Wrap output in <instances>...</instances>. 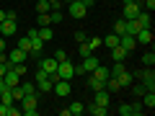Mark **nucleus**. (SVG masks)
Here are the masks:
<instances>
[{"mask_svg":"<svg viewBox=\"0 0 155 116\" xmlns=\"http://www.w3.org/2000/svg\"><path fill=\"white\" fill-rule=\"evenodd\" d=\"M52 90H54L60 98H67V95H70V90H72V85H70V80H54Z\"/></svg>","mask_w":155,"mask_h":116,"instance_id":"7","label":"nucleus"},{"mask_svg":"<svg viewBox=\"0 0 155 116\" xmlns=\"http://www.w3.org/2000/svg\"><path fill=\"white\" fill-rule=\"evenodd\" d=\"M88 44L93 47V49H98V47H101V36H93V39H91V41H88Z\"/></svg>","mask_w":155,"mask_h":116,"instance_id":"41","label":"nucleus"},{"mask_svg":"<svg viewBox=\"0 0 155 116\" xmlns=\"http://www.w3.org/2000/svg\"><path fill=\"white\" fill-rule=\"evenodd\" d=\"M85 111L93 114V116H106V114H109V108H104V106H98V103H88V106H85Z\"/></svg>","mask_w":155,"mask_h":116,"instance_id":"19","label":"nucleus"},{"mask_svg":"<svg viewBox=\"0 0 155 116\" xmlns=\"http://www.w3.org/2000/svg\"><path fill=\"white\" fill-rule=\"evenodd\" d=\"M75 41L80 44V41H85V31H75Z\"/></svg>","mask_w":155,"mask_h":116,"instance_id":"43","label":"nucleus"},{"mask_svg":"<svg viewBox=\"0 0 155 116\" xmlns=\"http://www.w3.org/2000/svg\"><path fill=\"white\" fill-rule=\"evenodd\" d=\"M8 116H21V108H16V103L8 106Z\"/></svg>","mask_w":155,"mask_h":116,"instance_id":"38","label":"nucleus"},{"mask_svg":"<svg viewBox=\"0 0 155 116\" xmlns=\"http://www.w3.org/2000/svg\"><path fill=\"white\" fill-rule=\"evenodd\" d=\"M54 60H57V62L67 60V52H65V49H57V52H54Z\"/></svg>","mask_w":155,"mask_h":116,"instance_id":"40","label":"nucleus"},{"mask_svg":"<svg viewBox=\"0 0 155 116\" xmlns=\"http://www.w3.org/2000/svg\"><path fill=\"white\" fill-rule=\"evenodd\" d=\"M142 65H145V67H153V65H155V52H153V49L142 54Z\"/></svg>","mask_w":155,"mask_h":116,"instance_id":"27","label":"nucleus"},{"mask_svg":"<svg viewBox=\"0 0 155 116\" xmlns=\"http://www.w3.org/2000/svg\"><path fill=\"white\" fill-rule=\"evenodd\" d=\"M119 47H124L127 52H132L134 47H137V41H134L132 34H122V36H119Z\"/></svg>","mask_w":155,"mask_h":116,"instance_id":"14","label":"nucleus"},{"mask_svg":"<svg viewBox=\"0 0 155 116\" xmlns=\"http://www.w3.org/2000/svg\"><path fill=\"white\" fill-rule=\"evenodd\" d=\"M36 26H52V21H49V13H39V18H36Z\"/></svg>","mask_w":155,"mask_h":116,"instance_id":"32","label":"nucleus"},{"mask_svg":"<svg viewBox=\"0 0 155 116\" xmlns=\"http://www.w3.org/2000/svg\"><path fill=\"white\" fill-rule=\"evenodd\" d=\"M18 31V23L16 21H0V36H13V34Z\"/></svg>","mask_w":155,"mask_h":116,"instance_id":"12","label":"nucleus"},{"mask_svg":"<svg viewBox=\"0 0 155 116\" xmlns=\"http://www.w3.org/2000/svg\"><path fill=\"white\" fill-rule=\"evenodd\" d=\"M21 80H23V77L18 75V72L13 70V67H8V70H5V75H3V83H5L8 88H16V85L21 83Z\"/></svg>","mask_w":155,"mask_h":116,"instance_id":"9","label":"nucleus"},{"mask_svg":"<svg viewBox=\"0 0 155 116\" xmlns=\"http://www.w3.org/2000/svg\"><path fill=\"white\" fill-rule=\"evenodd\" d=\"M98 65H101V62H98V57H96V54H88V57H83L80 67H75V75H88V72H93Z\"/></svg>","mask_w":155,"mask_h":116,"instance_id":"2","label":"nucleus"},{"mask_svg":"<svg viewBox=\"0 0 155 116\" xmlns=\"http://www.w3.org/2000/svg\"><path fill=\"white\" fill-rule=\"evenodd\" d=\"M93 103H98V106H104V108H109V90H96V98H93Z\"/></svg>","mask_w":155,"mask_h":116,"instance_id":"16","label":"nucleus"},{"mask_svg":"<svg viewBox=\"0 0 155 116\" xmlns=\"http://www.w3.org/2000/svg\"><path fill=\"white\" fill-rule=\"evenodd\" d=\"M127 54H129V52L124 49V47H111V57H114V62H124Z\"/></svg>","mask_w":155,"mask_h":116,"instance_id":"18","label":"nucleus"},{"mask_svg":"<svg viewBox=\"0 0 155 116\" xmlns=\"http://www.w3.org/2000/svg\"><path fill=\"white\" fill-rule=\"evenodd\" d=\"M93 75L96 77H98V80H104V83H106V80H109V77H111V70H109V67H96V70H93Z\"/></svg>","mask_w":155,"mask_h":116,"instance_id":"21","label":"nucleus"},{"mask_svg":"<svg viewBox=\"0 0 155 116\" xmlns=\"http://www.w3.org/2000/svg\"><path fill=\"white\" fill-rule=\"evenodd\" d=\"M119 114H122V116H132V106H129V103H122V106H119Z\"/></svg>","mask_w":155,"mask_h":116,"instance_id":"37","label":"nucleus"},{"mask_svg":"<svg viewBox=\"0 0 155 116\" xmlns=\"http://www.w3.org/2000/svg\"><path fill=\"white\" fill-rule=\"evenodd\" d=\"M67 8V16L70 18H85V13H88V8L80 3V0H75V3H70V5H65Z\"/></svg>","mask_w":155,"mask_h":116,"instance_id":"5","label":"nucleus"},{"mask_svg":"<svg viewBox=\"0 0 155 116\" xmlns=\"http://www.w3.org/2000/svg\"><path fill=\"white\" fill-rule=\"evenodd\" d=\"M0 21H5V11H0Z\"/></svg>","mask_w":155,"mask_h":116,"instance_id":"49","label":"nucleus"},{"mask_svg":"<svg viewBox=\"0 0 155 116\" xmlns=\"http://www.w3.org/2000/svg\"><path fill=\"white\" fill-rule=\"evenodd\" d=\"M101 47H109V49H111V47H119V34L111 31L109 36H104V39H101Z\"/></svg>","mask_w":155,"mask_h":116,"instance_id":"17","label":"nucleus"},{"mask_svg":"<svg viewBox=\"0 0 155 116\" xmlns=\"http://www.w3.org/2000/svg\"><path fill=\"white\" fill-rule=\"evenodd\" d=\"M41 57H44V52H36V49L31 52V60H34V62H39V60H41Z\"/></svg>","mask_w":155,"mask_h":116,"instance_id":"42","label":"nucleus"},{"mask_svg":"<svg viewBox=\"0 0 155 116\" xmlns=\"http://www.w3.org/2000/svg\"><path fill=\"white\" fill-rule=\"evenodd\" d=\"M116 80H119V88H122V90H127L129 85L134 83V77L129 75V70H124V72H119V75H116Z\"/></svg>","mask_w":155,"mask_h":116,"instance_id":"13","label":"nucleus"},{"mask_svg":"<svg viewBox=\"0 0 155 116\" xmlns=\"http://www.w3.org/2000/svg\"><path fill=\"white\" fill-rule=\"evenodd\" d=\"M88 88L96 93V90H104V88H106V83H104V80H98L93 72H88Z\"/></svg>","mask_w":155,"mask_h":116,"instance_id":"15","label":"nucleus"},{"mask_svg":"<svg viewBox=\"0 0 155 116\" xmlns=\"http://www.w3.org/2000/svg\"><path fill=\"white\" fill-rule=\"evenodd\" d=\"M129 90H132V95H137V98H140V95H142V93H145V90H147V88H145L142 83H137V85L132 83V85H129Z\"/></svg>","mask_w":155,"mask_h":116,"instance_id":"31","label":"nucleus"},{"mask_svg":"<svg viewBox=\"0 0 155 116\" xmlns=\"http://www.w3.org/2000/svg\"><path fill=\"white\" fill-rule=\"evenodd\" d=\"M140 80H142V85L147 90H155V72H153V67H145V70H140Z\"/></svg>","mask_w":155,"mask_h":116,"instance_id":"6","label":"nucleus"},{"mask_svg":"<svg viewBox=\"0 0 155 116\" xmlns=\"http://www.w3.org/2000/svg\"><path fill=\"white\" fill-rule=\"evenodd\" d=\"M124 70H127V65H124V62H114V67H111V75H119V72H124Z\"/></svg>","mask_w":155,"mask_h":116,"instance_id":"35","label":"nucleus"},{"mask_svg":"<svg viewBox=\"0 0 155 116\" xmlns=\"http://www.w3.org/2000/svg\"><path fill=\"white\" fill-rule=\"evenodd\" d=\"M134 41H137V44H142V47L153 44V28H140V31L134 34Z\"/></svg>","mask_w":155,"mask_h":116,"instance_id":"10","label":"nucleus"},{"mask_svg":"<svg viewBox=\"0 0 155 116\" xmlns=\"http://www.w3.org/2000/svg\"><path fill=\"white\" fill-rule=\"evenodd\" d=\"M5 21H18V13L13 11V8H11V11H5Z\"/></svg>","mask_w":155,"mask_h":116,"instance_id":"39","label":"nucleus"},{"mask_svg":"<svg viewBox=\"0 0 155 116\" xmlns=\"http://www.w3.org/2000/svg\"><path fill=\"white\" fill-rule=\"evenodd\" d=\"M21 114L23 116H36L39 114V93L23 95V98H21Z\"/></svg>","mask_w":155,"mask_h":116,"instance_id":"1","label":"nucleus"},{"mask_svg":"<svg viewBox=\"0 0 155 116\" xmlns=\"http://www.w3.org/2000/svg\"><path fill=\"white\" fill-rule=\"evenodd\" d=\"M52 36H54V31L49 26H39V39L41 41H52Z\"/></svg>","mask_w":155,"mask_h":116,"instance_id":"22","label":"nucleus"},{"mask_svg":"<svg viewBox=\"0 0 155 116\" xmlns=\"http://www.w3.org/2000/svg\"><path fill=\"white\" fill-rule=\"evenodd\" d=\"M106 90H109V93H116V90H122V88H119V80H116L114 75L106 80Z\"/></svg>","mask_w":155,"mask_h":116,"instance_id":"24","label":"nucleus"},{"mask_svg":"<svg viewBox=\"0 0 155 116\" xmlns=\"http://www.w3.org/2000/svg\"><path fill=\"white\" fill-rule=\"evenodd\" d=\"M127 23H129V21H124V18H119V21L114 23V34H119V36H122V34H127Z\"/></svg>","mask_w":155,"mask_h":116,"instance_id":"26","label":"nucleus"},{"mask_svg":"<svg viewBox=\"0 0 155 116\" xmlns=\"http://www.w3.org/2000/svg\"><path fill=\"white\" fill-rule=\"evenodd\" d=\"M21 88H23V95H34V93H39L36 85H31L28 80H26V83H21Z\"/></svg>","mask_w":155,"mask_h":116,"instance_id":"29","label":"nucleus"},{"mask_svg":"<svg viewBox=\"0 0 155 116\" xmlns=\"http://www.w3.org/2000/svg\"><path fill=\"white\" fill-rule=\"evenodd\" d=\"M18 49H23V52H26V54H28V52H31V39H28V36H21V39H18Z\"/></svg>","mask_w":155,"mask_h":116,"instance_id":"25","label":"nucleus"},{"mask_svg":"<svg viewBox=\"0 0 155 116\" xmlns=\"http://www.w3.org/2000/svg\"><path fill=\"white\" fill-rule=\"evenodd\" d=\"M28 54L23 49H18V47H13V49H8V62L11 65H21V62H26Z\"/></svg>","mask_w":155,"mask_h":116,"instance_id":"8","label":"nucleus"},{"mask_svg":"<svg viewBox=\"0 0 155 116\" xmlns=\"http://www.w3.org/2000/svg\"><path fill=\"white\" fill-rule=\"evenodd\" d=\"M129 106H132V116L145 114V106H142V101H134V103H129Z\"/></svg>","mask_w":155,"mask_h":116,"instance_id":"30","label":"nucleus"},{"mask_svg":"<svg viewBox=\"0 0 155 116\" xmlns=\"http://www.w3.org/2000/svg\"><path fill=\"white\" fill-rule=\"evenodd\" d=\"M0 116H8V106L5 103H0Z\"/></svg>","mask_w":155,"mask_h":116,"instance_id":"47","label":"nucleus"},{"mask_svg":"<svg viewBox=\"0 0 155 116\" xmlns=\"http://www.w3.org/2000/svg\"><path fill=\"white\" fill-rule=\"evenodd\" d=\"M52 85H54V83L49 80V75L39 70V72H36V90H39V93H49V90H52Z\"/></svg>","mask_w":155,"mask_h":116,"instance_id":"4","label":"nucleus"},{"mask_svg":"<svg viewBox=\"0 0 155 116\" xmlns=\"http://www.w3.org/2000/svg\"><path fill=\"white\" fill-rule=\"evenodd\" d=\"M145 8H147V11L153 13V11H155V0H145Z\"/></svg>","mask_w":155,"mask_h":116,"instance_id":"46","label":"nucleus"},{"mask_svg":"<svg viewBox=\"0 0 155 116\" xmlns=\"http://www.w3.org/2000/svg\"><path fill=\"white\" fill-rule=\"evenodd\" d=\"M78 52H80V57H88V54H93V47H91L88 41H80V47H78Z\"/></svg>","mask_w":155,"mask_h":116,"instance_id":"28","label":"nucleus"},{"mask_svg":"<svg viewBox=\"0 0 155 116\" xmlns=\"http://www.w3.org/2000/svg\"><path fill=\"white\" fill-rule=\"evenodd\" d=\"M62 18H65V16H62V11H49V21L52 23H62Z\"/></svg>","mask_w":155,"mask_h":116,"instance_id":"33","label":"nucleus"},{"mask_svg":"<svg viewBox=\"0 0 155 116\" xmlns=\"http://www.w3.org/2000/svg\"><path fill=\"white\" fill-rule=\"evenodd\" d=\"M36 11H39V13H49V11H52V5L47 3V0H39V3H36Z\"/></svg>","mask_w":155,"mask_h":116,"instance_id":"34","label":"nucleus"},{"mask_svg":"<svg viewBox=\"0 0 155 116\" xmlns=\"http://www.w3.org/2000/svg\"><path fill=\"white\" fill-rule=\"evenodd\" d=\"M57 77H60V80H72V77H75V67H72L70 60H62L60 65H57Z\"/></svg>","mask_w":155,"mask_h":116,"instance_id":"3","label":"nucleus"},{"mask_svg":"<svg viewBox=\"0 0 155 116\" xmlns=\"http://www.w3.org/2000/svg\"><path fill=\"white\" fill-rule=\"evenodd\" d=\"M11 67H13V70H16L18 75H21V77L26 75V70H28V67H26V62H21V65H11Z\"/></svg>","mask_w":155,"mask_h":116,"instance_id":"36","label":"nucleus"},{"mask_svg":"<svg viewBox=\"0 0 155 116\" xmlns=\"http://www.w3.org/2000/svg\"><path fill=\"white\" fill-rule=\"evenodd\" d=\"M8 67H11V62H0V77L5 75V70H8Z\"/></svg>","mask_w":155,"mask_h":116,"instance_id":"45","label":"nucleus"},{"mask_svg":"<svg viewBox=\"0 0 155 116\" xmlns=\"http://www.w3.org/2000/svg\"><path fill=\"white\" fill-rule=\"evenodd\" d=\"M57 65H60V62L54 60V57H41V60H39V67H41V72H47V75H52V72H57Z\"/></svg>","mask_w":155,"mask_h":116,"instance_id":"11","label":"nucleus"},{"mask_svg":"<svg viewBox=\"0 0 155 116\" xmlns=\"http://www.w3.org/2000/svg\"><path fill=\"white\" fill-rule=\"evenodd\" d=\"M134 23H137L140 28H150V13L140 11V13H137V18H134Z\"/></svg>","mask_w":155,"mask_h":116,"instance_id":"20","label":"nucleus"},{"mask_svg":"<svg viewBox=\"0 0 155 116\" xmlns=\"http://www.w3.org/2000/svg\"><path fill=\"white\" fill-rule=\"evenodd\" d=\"M80 114H85V103H80V101L70 103V116H80Z\"/></svg>","mask_w":155,"mask_h":116,"instance_id":"23","label":"nucleus"},{"mask_svg":"<svg viewBox=\"0 0 155 116\" xmlns=\"http://www.w3.org/2000/svg\"><path fill=\"white\" fill-rule=\"evenodd\" d=\"M0 52H5V36H0Z\"/></svg>","mask_w":155,"mask_h":116,"instance_id":"48","label":"nucleus"},{"mask_svg":"<svg viewBox=\"0 0 155 116\" xmlns=\"http://www.w3.org/2000/svg\"><path fill=\"white\" fill-rule=\"evenodd\" d=\"M26 36H28V39H36V36H39V28H28Z\"/></svg>","mask_w":155,"mask_h":116,"instance_id":"44","label":"nucleus"}]
</instances>
